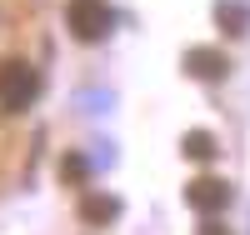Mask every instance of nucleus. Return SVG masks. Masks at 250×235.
Instances as JSON below:
<instances>
[{
	"label": "nucleus",
	"mask_w": 250,
	"mask_h": 235,
	"mask_svg": "<svg viewBox=\"0 0 250 235\" xmlns=\"http://www.w3.org/2000/svg\"><path fill=\"white\" fill-rule=\"evenodd\" d=\"M65 25H70V35L75 40H105L110 30H115V10L105 5V0H70L65 5Z\"/></svg>",
	"instance_id": "obj_1"
},
{
	"label": "nucleus",
	"mask_w": 250,
	"mask_h": 235,
	"mask_svg": "<svg viewBox=\"0 0 250 235\" xmlns=\"http://www.w3.org/2000/svg\"><path fill=\"white\" fill-rule=\"evenodd\" d=\"M40 95V75L25 60H5L0 65V110H30V100Z\"/></svg>",
	"instance_id": "obj_2"
},
{
	"label": "nucleus",
	"mask_w": 250,
	"mask_h": 235,
	"mask_svg": "<svg viewBox=\"0 0 250 235\" xmlns=\"http://www.w3.org/2000/svg\"><path fill=\"white\" fill-rule=\"evenodd\" d=\"M185 200H190L205 220H215L225 205H230V185L215 180V175H205V180H190V190H185Z\"/></svg>",
	"instance_id": "obj_3"
},
{
	"label": "nucleus",
	"mask_w": 250,
	"mask_h": 235,
	"mask_svg": "<svg viewBox=\"0 0 250 235\" xmlns=\"http://www.w3.org/2000/svg\"><path fill=\"white\" fill-rule=\"evenodd\" d=\"M185 65H190V75H200V80H220V75H225V55L195 45L190 55H185Z\"/></svg>",
	"instance_id": "obj_4"
},
{
	"label": "nucleus",
	"mask_w": 250,
	"mask_h": 235,
	"mask_svg": "<svg viewBox=\"0 0 250 235\" xmlns=\"http://www.w3.org/2000/svg\"><path fill=\"white\" fill-rule=\"evenodd\" d=\"M120 215V200H110V195H85L80 200V220L85 225H110Z\"/></svg>",
	"instance_id": "obj_5"
},
{
	"label": "nucleus",
	"mask_w": 250,
	"mask_h": 235,
	"mask_svg": "<svg viewBox=\"0 0 250 235\" xmlns=\"http://www.w3.org/2000/svg\"><path fill=\"white\" fill-rule=\"evenodd\" d=\"M185 155H195V160H215V135H210V130H190V135H185Z\"/></svg>",
	"instance_id": "obj_6"
},
{
	"label": "nucleus",
	"mask_w": 250,
	"mask_h": 235,
	"mask_svg": "<svg viewBox=\"0 0 250 235\" xmlns=\"http://www.w3.org/2000/svg\"><path fill=\"white\" fill-rule=\"evenodd\" d=\"M60 170H65V180H80V175H85V160H80V155H70Z\"/></svg>",
	"instance_id": "obj_7"
},
{
	"label": "nucleus",
	"mask_w": 250,
	"mask_h": 235,
	"mask_svg": "<svg viewBox=\"0 0 250 235\" xmlns=\"http://www.w3.org/2000/svg\"><path fill=\"white\" fill-rule=\"evenodd\" d=\"M220 20H225V25H245V10H230V5H225V10H220Z\"/></svg>",
	"instance_id": "obj_8"
},
{
	"label": "nucleus",
	"mask_w": 250,
	"mask_h": 235,
	"mask_svg": "<svg viewBox=\"0 0 250 235\" xmlns=\"http://www.w3.org/2000/svg\"><path fill=\"white\" fill-rule=\"evenodd\" d=\"M200 235H230V230H225L220 220H205V225H200Z\"/></svg>",
	"instance_id": "obj_9"
}]
</instances>
